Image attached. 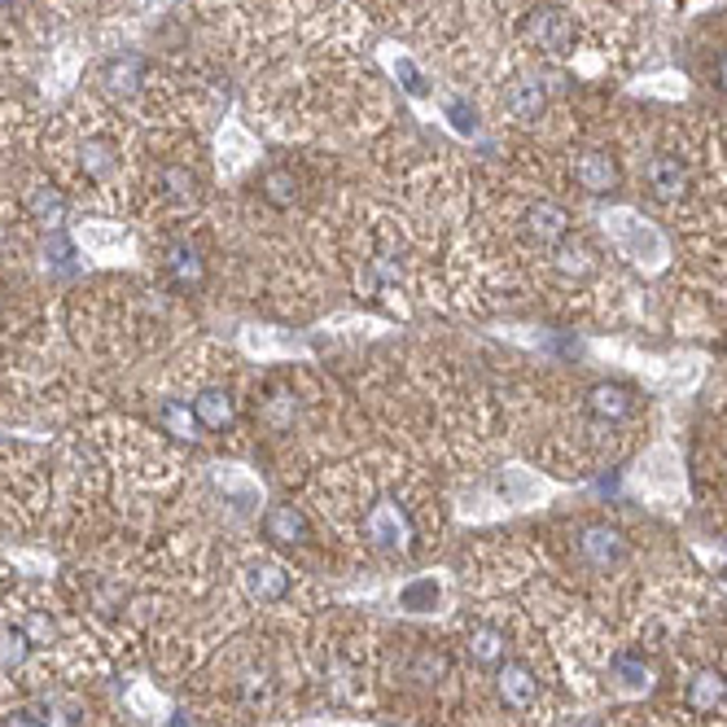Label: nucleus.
<instances>
[{
  "mask_svg": "<svg viewBox=\"0 0 727 727\" xmlns=\"http://www.w3.org/2000/svg\"><path fill=\"white\" fill-rule=\"evenodd\" d=\"M363 539L381 552H412V539H416V526L407 517L403 504L394 500H377L368 513H363Z\"/></svg>",
  "mask_w": 727,
  "mask_h": 727,
  "instance_id": "f257e3e1",
  "label": "nucleus"
},
{
  "mask_svg": "<svg viewBox=\"0 0 727 727\" xmlns=\"http://www.w3.org/2000/svg\"><path fill=\"white\" fill-rule=\"evenodd\" d=\"M574 539H579V557H583L592 570H601V574L618 570V566L631 557L627 535H623L618 526H609V522H588V526H579Z\"/></svg>",
  "mask_w": 727,
  "mask_h": 727,
  "instance_id": "f03ea898",
  "label": "nucleus"
},
{
  "mask_svg": "<svg viewBox=\"0 0 727 727\" xmlns=\"http://www.w3.org/2000/svg\"><path fill=\"white\" fill-rule=\"evenodd\" d=\"M522 31H526V40H530L539 53H548V57H566V53L574 48V22H570V13L557 9V4L530 9Z\"/></svg>",
  "mask_w": 727,
  "mask_h": 727,
  "instance_id": "7ed1b4c3",
  "label": "nucleus"
},
{
  "mask_svg": "<svg viewBox=\"0 0 727 727\" xmlns=\"http://www.w3.org/2000/svg\"><path fill=\"white\" fill-rule=\"evenodd\" d=\"M645 189H649V198H653V202H662V206L684 202V198H689V189H693L689 163H684L680 154H653V158L645 163Z\"/></svg>",
  "mask_w": 727,
  "mask_h": 727,
  "instance_id": "20e7f679",
  "label": "nucleus"
},
{
  "mask_svg": "<svg viewBox=\"0 0 727 727\" xmlns=\"http://www.w3.org/2000/svg\"><path fill=\"white\" fill-rule=\"evenodd\" d=\"M495 697L508 706V711H530L539 702V675L517 662V658H504L495 667Z\"/></svg>",
  "mask_w": 727,
  "mask_h": 727,
  "instance_id": "39448f33",
  "label": "nucleus"
},
{
  "mask_svg": "<svg viewBox=\"0 0 727 727\" xmlns=\"http://www.w3.org/2000/svg\"><path fill=\"white\" fill-rule=\"evenodd\" d=\"M574 180H579V189H588L592 198H609V193H618L623 171H618V158H614L609 149H583L579 163H574Z\"/></svg>",
  "mask_w": 727,
  "mask_h": 727,
  "instance_id": "423d86ee",
  "label": "nucleus"
},
{
  "mask_svg": "<svg viewBox=\"0 0 727 727\" xmlns=\"http://www.w3.org/2000/svg\"><path fill=\"white\" fill-rule=\"evenodd\" d=\"M101 88L110 97H119V101L136 97L145 88V57L141 53H110L101 61Z\"/></svg>",
  "mask_w": 727,
  "mask_h": 727,
  "instance_id": "0eeeda50",
  "label": "nucleus"
},
{
  "mask_svg": "<svg viewBox=\"0 0 727 727\" xmlns=\"http://www.w3.org/2000/svg\"><path fill=\"white\" fill-rule=\"evenodd\" d=\"M684 706L693 715H724L727 711V675L715 667H702L684 684Z\"/></svg>",
  "mask_w": 727,
  "mask_h": 727,
  "instance_id": "6e6552de",
  "label": "nucleus"
},
{
  "mask_svg": "<svg viewBox=\"0 0 727 727\" xmlns=\"http://www.w3.org/2000/svg\"><path fill=\"white\" fill-rule=\"evenodd\" d=\"M264 535L272 544H281V548H303V544H312V522L294 504H272L264 513Z\"/></svg>",
  "mask_w": 727,
  "mask_h": 727,
  "instance_id": "1a4fd4ad",
  "label": "nucleus"
},
{
  "mask_svg": "<svg viewBox=\"0 0 727 727\" xmlns=\"http://www.w3.org/2000/svg\"><path fill=\"white\" fill-rule=\"evenodd\" d=\"M193 412H198V425L211 429V434H228L233 421H237V403L224 385H202L193 394Z\"/></svg>",
  "mask_w": 727,
  "mask_h": 727,
  "instance_id": "9d476101",
  "label": "nucleus"
},
{
  "mask_svg": "<svg viewBox=\"0 0 727 727\" xmlns=\"http://www.w3.org/2000/svg\"><path fill=\"white\" fill-rule=\"evenodd\" d=\"M163 268H167V277H171L180 290H198V286L206 281V259H202V250H198L193 242H171V246L163 250Z\"/></svg>",
  "mask_w": 727,
  "mask_h": 727,
  "instance_id": "9b49d317",
  "label": "nucleus"
},
{
  "mask_svg": "<svg viewBox=\"0 0 727 727\" xmlns=\"http://www.w3.org/2000/svg\"><path fill=\"white\" fill-rule=\"evenodd\" d=\"M522 224H526V237L539 242V246H557V242L570 237V215H566L557 202H539V206H530V211L522 215Z\"/></svg>",
  "mask_w": 727,
  "mask_h": 727,
  "instance_id": "f8f14e48",
  "label": "nucleus"
},
{
  "mask_svg": "<svg viewBox=\"0 0 727 727\" xmlns=\"http://www.w3.org/2000/svg\"><path fill=\"white\" fill-rule=\"evenodd\" d=\"M631 412H636V394L627 385L601 381V385L588 390V416H596V421H627Z\"/></svg>",
  "mask_w": 727,
  "mask_h": 727,
  "instance_id": "ddd939ff",
  "label": "nucleus"
},
{
  "mask_svg": "<svg viewBox=\"0 0 727 727\" xmlns=\"http://www.w3.org/2000/svg\"><path fill=\"white\" fill-rule=\"evenodd\" d=\"M465 649H469V662H473V667H482V671H495V667L508 658V636H504L500 627L482 623V627H473V631H469Z\"/></svg>",
  "mask_w": 727,
  "mask_h": 727,
  "instance_id": "4468645a",
  "label": "nucleus"
},
{
  "mask_svg": "<svg viewBox=\"0 0 727 727\" xmlns=\"http://www.w3.org/2000/svg\"><path fill=\"white\" fill-rule=\"evenodd\" d=\"M154 421H158V429H163L167 438H176V443H193V438L202 434L193 403H180V399H163L158 412H154Z\"/></svg>",
  "mask_w": 727,
  "mask_h": 727,
  "instance_id": "2eb2a0df",
  "label": "nucleus"
},
{
  "mask_svg": "<svg viewBox=\"0 0 727 727\" xmlns=\"http://www.w3.org/2000/svg\"><path fill=\"white\" fill-rule=\"evenodd\" d=\"M246 592H250L259 605H277V601L290 596V574H286L281 566H272V561H259V566L246 570Z\"/></svg>",
  "mask_w": 727,
  "mask_h": 727,
  "instance_id": "dca6fc26",
  "label": "nucleus"
},
{
  "mask_svg": "<svg viewBox=\"0 0 727 727\" xmlns=\"http://www.w3.org/2000/svg\"><path fill=\"white\" fill-rule=\"evenodd\" d=\"M504 110L517 119V123H535L544 110H548V92L539 79H517L508 92H504Z\"/></svg>",
  "mask_w": 727,
  "mask_h": 727,
  "instance_id": "f3484780",
  "label": "nucleus"
},
{
  "mask_svg": "<svg viewBox=\"0 0 727 727\" xmlns=\"http://www.w3.org/2000/svg\"><path fill=\"white\" fill-rule=\"evenodd\" d=\"M22 206H26V215H31L35 224H44V228H53V233H57L61 220H66V193L53 189V184H35V189H26Z\"/></svg>",
  "mask_w": 727,
  "mask_h": 727,
  "instance_id": "a211bd4d",
  "label": "nucleus"
},
{
  "mask_svg": "<svg viewBox=\"0 0 727 727\" xmlns=\"http://www.w3.org/2000/svg\"><path fill=\"white\" fill-rule=\"evenodd\" d=\"M114 167H119V145H114L110 136H88V141L79 145V171H83L88 180H110Z\"/></svg>",
  "mask_w": 727,
  "mask_h": 727,
  "instance_id": "6ab92c4d",
  "label": "nucleus"
},
{
  "mask_svg": "<svg viewBox=\"0 0 727 727\" xmlns=\"http://www.w3.org/2000/svg\"><path fill=\"white\" fill-rule=\"evenodd\" d=\"M264 198L277 206V211H290L294 202H299V176L290 171V167H272V171H264Z\"/></svg>",
  "mask_w": 727,
  "mask_h": 727,
  "instance_id": "aec40b11",
  "label": "nucleus"
},
{
  "mask_svg": "<svg viewBox=\"0 0 727 727\" xmlns=\"http://www.w3.org/2000/svg\"><path fill=\"white\" fill-rule=\"evenodd\" d=\"M552 259H557V272H566V277H588V272L596 268V255H592L579 237H574V242H570V237L557 242V255H552Z\"/></svg>",
  "mask_w": 727,
  "mask_h": 727,
  "instance_id": "412c9836",
  "label": "nucleus"
},
{
  "mask_svg": "<svg viewBox=\"0 0 727 727\" xmlns=\"http://www.w3.org/2000/svg\"><path fill=\"white\" fill-rule=\"evenodd\" d=\"M158 184H163V193L167 198H176V202H198V189H202V180H198V171H189V167H163V176H158Z\"/></svg>",
  "mask_w": 727,
  "mask_h": 727,
  "instance_id": "4be33fe9",
  "label": "nucleus"
},
{
  "mask_svg": "<svg viewBox=\"0 0 727 727\" xmlns=\"http://www.w3.org/2000/svg\"><path fill=\"white\" fill-rule=\"evenodd\" d=\"M18 627H22V636H26V645H31V649H48V645L57 640V623H53L44 609H31Z\"/></svg>",
  "mask_w": 727,
  "mask_h": 727,
  "instance_id": "5701e85b",
  "label": "nucleus"
},
{
  "mask_svg": "<svg viewBox=\"0 0 727 727\" xmlns=\"http://www.w3.org/2000/svg\"><path fill=\"white\" fill-rule=\"evenodd\" d=\"M31 645L22 636V627H0V671H18L26 662Z\"/></svg>",
  "mask_w": 727,
  "mask_h": 727,
  "instance_id": "b1692460",
  "label": "nucleus"
},
{
  "mask_svg": "<svg viewBox=\"0 0 727 727\" xmlns=\"http://www.w3.org/2000/svg\"><path fill=\"white\" fill-rule=\"evenodd\" d=\"M294 412H299V403H294V394H290V390H281V385H277V390H272V399L264 403V416H268L272 425H290V421H294Z\"/></svg>",
  "mask_w": 727,
  "mask_h": 727,
  "instance_id": "393cba45",
  "label": "nucleus"
},
{
  "mask_svg": "<svg viewBox=\"0 0 727 727\" xmlns=\"http://www.w3.org/2000/svg\"><path fill=\"white\" fill-rule=\"evenodd\" d=\"M438 596V588L434 583H412L407 592H403V609H421L425 601H434Z\"/></svg>",
  "mask_w": 727,
  "mask_h": 727,
  "instance_id": "a878e982",
  "label": "nucleus"
},
{
  "mask_svg": "<svg viewBox=\"0 0 727 727\" xmlns=\"http://www.w3.org/2000/svg\"><path fill=\"white\" fill-rule=\"evenodd\" d=\"M399 75H403V88H407L412 97H425V79H421V70H416L412 61H399Z\"/></svg>",
  "mask_w": 727,
  "mask_h": 727,
  "instance_id": "bb28decb",
  "label": "nucleus"
},
{
  "mask_svg": "<svg viewBox=\"0 0 727 727\" xmlns=\"http://www.w3.org/2000/svg\"><path fill=\"white\" fill-rule=\"evenodd\" d=\"M447 114H451V123L460 127V132H473L478 123H473V110H465L460 101H447Z\"/></svg>",
  "mask_w": 727,
  "mask_h": 727,
  "instance_id": "cd10ccee",
  "label": "nucleus"
},
{
  "mask_svg": "<svg viewBox=\"0 0 727 727\" xmlns=\"http://www.w3.org/2000/svg\"><path fill=\"white\" fill-rule=\"evenodd\" d=\"M0 727H44V724H40L35 715H4V719H0Z\"/></svg>",
  "mask_w": 727,
  "mask_h": 727,
  "instance_id": "c85d7f7f",
  "label": "nucleus"
},
{
  "mask_svg": "<svg viewBox=\"0 0 727 727\" xmlns=\"http://www.w3.org/2000/svg\"><path fill=\"white\" fill-rule=\"evenodd\" d=\"M66 259H70V246H66V242L53 233V264H66Z\"/></svg>",
  "mask_w": 727,
  "mask_h": 727,
  "instance_id": "c756f323",
  "label": "nucleus"
},
{
  "mask_svg": "<svg viewBox=\"0 0 727 727\" xmlns=\"http://www.w3.org/2000/svg\"><path fill=\"white\" fill-rule=\"evenodd\" d=\"M9 246H13V237H9V233H4V228H0V255H4V250H9Z\"/></svg>",
  "mask_w": 727,
  "mask_h": 727,
  "instance_id": "7c9ffc66",
  "label": "nucleus"
},
{
  "mask_svg": "<svg viewBox=\"0 0 727 727\" xmlns=\"http://www.w3.org/2000/svg\"><path fill=\"white\" fill-rule=\"evenodd\" d=\"M719 83H724V88H727V53H724V57H719Z\"/></svg>",
  "mask_w": 727,
  "mask_h": 727,
  "instance_id": "2f4dec72",
  "label": "nucleus"
},
{
  "mask_svg": "<svg viewBox=\"0 0 727 727\" xmlns=\"http://www.w3.org/2000/svg\"><path fill=\"white\" fill-rule=\"evenodd\" d=\"M9 4H13V0H0V13H9Z\"/></svg>",
  "mask_w": 727,
  "mask_h": 727,
  "instance_id": "473e14b6",
  "label": "nucleus"
}]
</instances>
